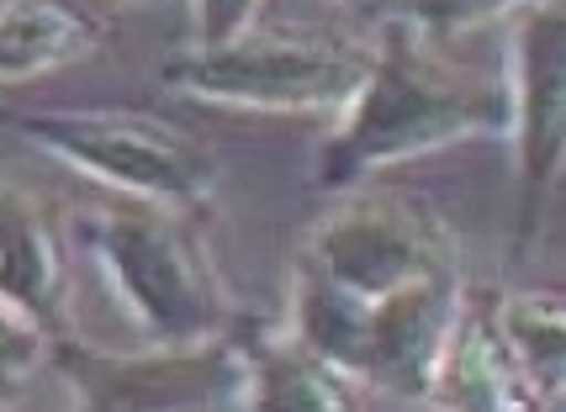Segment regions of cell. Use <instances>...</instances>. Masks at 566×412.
Segmentation results:
<instances>
[{
    "instance_id": "obj_1",
    "label": "cell",
    "mask_w": 566,
    "mask_h": 412,
    "mask_svg": "<svg viewBox=\"0 0 566 412\" xmlns=\"http://www.w3.org/2000/svg\"><path fill=\"white\" fill-rule=\"evenodd\" d=\"M509 74L450 64L419 32L387 27V43L370 53V74L318 148V186L355 191L376 170L461 138H509Z\"/></svg>"
},
{
    "instance_id": "obj_2",
    "label": "cell",
    "mask_w": 566,
    "mask_h": 412,
    "mask_svg": "<svg viewBox=\"0 0 566 412\" xmlns=\"http://www.w3.org/2000/svg\"><path fill=\"white\" fill-rule=\"evenodd\" d=\"M70 228L154 349H191V344L222 339L228 328L222 275L201 233L175 207L123 196V201L80 207Z\"/></svg>"
},
{
    "instance_id": "obj_3",
    "label": "cell",
    "mask_w": 566,
    "mask_h": 412,
    "mask_svg": "<svg viewBox=\"0 0 566 412\" xmlns=\"http://www.w3.org/2000/svg\"><path fill=\"white\" fill-rule=\"evenodd\" d=\"M461 302H467L461 270H440V275L381 296V302H360V296L296 270L292 339L307 355L345 370L349 381L397 391V397H423Z\"/></svg>"
},
{
    "instance_id": "obj_4",
    "label": "cell",
    "mask_w": 566,
    "mask_h": 412,
    "mask_svg": "<svg viewBox=\"0 0 566 412\" xmlns=\"http://www.w3.org/2000/svg\"><path fill=\"white\" fill-rule=\"evenodd\" d=\"M376 43L302 27H249L218 49H186L165 59V85L191 101L239 112H345L370 74Z\"/></svg>"
},
{
    "instance_id": "obj_5",
    "label": "cell",
    "mask_w": 566,
    "mask_h": 412,
    "mask_svg": "<svg viewBox=\"0 0 566 412\" xmlns=\"http://www.w3.org/2000/svg\"><path fill=\"white\" fill-rule=\"evenodd\" d=\"M6 127H17L27 144L74 165L101 186H112L127 201L154 207H197L218 191L222 165L207 144L180 133L148 112H11Z\"/></svg>"
},
{
    "instance_id": "obj_6",
    "label": "cell",
    "mask_w": 566,
    "mask_h": 412,
    "mask_svg": "<svg viewBox=\"0 0 566 412\" xmlns=\"http://www.w3.org/2000/svg\"><path fill=\"white\" fill-rule=\"evenodd\" d=\"M296 270L318 275L360 302L408 292L455 265V239L413 196H349L302 239Z\"/></svg>"
},
{
    "instance_id": "obj_7",
    "label": "cell",
    "mask_w": 566,
    "mask_h": 412,
    "mask_svg": "<svg viewBox=\"0 0 566 412\" xmlns=\"http://www.w3.org/2000/svg\"><path fill=\"white\" fill-rule=\"evenodd\" d=\"M49 360L70 387L74 412H222L244 397V344L207 339L191 349L144 355H91L80 344H53Z\"/></svg>"
},
{
    "instance_id": "obj_8",
    "label": "cell",
    "mask_w": 566,
    "mask_h": 412,
    "mask_svg": "<svg viewBox=\"0 0 566 412\" xmlns=\"http://www.w3.org/2000/svg\"><path fill=\"white\" fill-rule=\"evenodd\" d=\"M509 138L518 148V180L530 222L562 180L566 154V11L562 0H530L509 43Z\"/></svg>"
},
{
    "instance_id": "obj_9",
    "label": "cell",
    "mask_w": 566,
    "mask_h": 412,
    "mask_svg": "<svg viewBox=\"0 0 566 412\" xmlns=\"http://www.w3.org/2000/svg\"><path fill=\"white\" fill-rule=\"evenodd\" d=\"M423 402H434V412H551L518 376V365L509 360L488 296L471 292L450 323V339L434 360Z\"/></svg>"
},
{
    "instance_id": "obj_10",
    "label": "cell",
    "mask_w": 566,
    "mask_h": 412,
    "mask_svg": "<svg viewBox=\"0 0 566 412\" xmlns=\"http://www.w3.org/2000/svg\"><path fill=\"white\" fill-rule=\"evenodd\" d=\"M0 302L32 317L43 334L64 328L70 296H64V260L53 243L49 212L27 191L0 186Z\"/></svg>"
},
{
    "instance_id": "obj_11",
    "label": "cell",
    "mask_w": 566,
    "mask_h": 412,
    "mask_svg": "<svg viewBox=\"0 0 566 412\" xmlns=\"http://www.w3.org/2000/svg\"><path fill=\"white\" fill-rule=\"evenodd\" d=\"M106 27L85 0H6L0 6V85H27L101 49Z\"/></svg>"
},
{
    "instance_id": "obj_12",
    "label": "cell",
    "mask_w": 566,
    "mask_h": 412,
    "mask_svg": "<svg viewBox=\"0 0 566 412\" xmlns=\"http://www.w3.org/2000/svg\"><path fill=\"white\" fill-rule=\"evenodd\" d=\"M244 412H360V391L345 370L307 355L302 344L265 339L244 344Z\"/></svg>"
},
{
    "instance_id": "obj_13",
    "label": "cell",
    "mask_w": 566,
    "mask_h": 412,
    "mask_svg": "<svg viewBox=\"0 0 566 412\" xmlns=\"http://www.w3.org/2000/svg\"><path fill=\"white\" fill-rule=\"evenodd\" d=\"M493 307V328L509 360L518 365V376L530 381V391L545 408L562 402L566 387V307L556 292H509L488 296Z\"/></svg>"
},
{
    "instance_id": "obj_14",
    "label": "cell",
    "mask_w": 566,
    "mask_h": 412,
    "mask_svg": "<svg viewBox=\"0 0 566 412\" xmlns=\"http://www.w3.org/2000/svg\"><path fill=\"white\" fill-rule=\"evenodd\" d=\"M530 0H370V11H381L392 27L419 32L423 43L434 38H455L471 27H488L497 17H514Z\"/></svg>"
},
{
    "instance_id": "obj_15",
    "label": "cell",
    "mask_w": 566,
    "mask_h": 412,
    "mask_svg": "<svg viewBox=\"0 0 566 412\" xmlns=\"http://www.w3.org/2000/svg\"><path fill=\"white\" fill-rule=\"evenodd\" d=\"M49 349H53V334H43L11 302H0V402L11 391H22L38 365H49Z\"/></svg>"
},
{
    "instance_id": "obj_16",
    "label": "cell",
    "mask_w": 566,
    "mask_h": 412,
    "mask_svg": "<svg viewBox=\"0 0 566 412\" xmlns=\"http://www.w3.org/2000/svg\"><path fill=\"white\" fill-rule=\"evenodd\" d=\"M265 0H191V49H218L249 27H260Z\"/></svg>"
}]
</instances>
